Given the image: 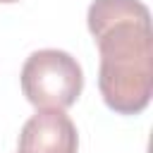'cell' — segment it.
Masks as SVG:
<instances>
[{
	"label": "cell",
	"instance_id": "cell-1",
	"mask_svg": "<svg viewBox=\"0 0 153 153\" xmlns=\"http://www.w3.org/2000/svg\"><path fill=\"white\" fill-rule=\"evenodd\" d=\"M96 38L98 88L117 115H139L153 96L151 12L141 0H93L86 14Z\"/></svg>",
	"mask_w": 153,
	"mask_h": 153
},
{
	"label": "cell",
	"instance_id": "cell-2",
	"mask_svg": "<svg viewBox=\"0 0 153 153\" xmlns=\"http://www.w3.org/2000/svg\"><path fill=\"white\" fill-rule=\"evenodd\" d=\"M81 88L84 72L65 50H36L22 67V91L41 110H67L81 96Z\"/></svg>",
	"mask_w": 153,
	"mask_h": 153
},
{
	"label": "cell",
	"instance_id": "cell-3",
	"mask_svg": "<svg viewBox=\"0 0 153 153\" xmlns=\"http://www.w3.org/2000/svg\"><path fill=\"white\" fill-rule=\"evenodd\" d=\"M76 127L65 110H38L19 134V153H76Z\"/></svg>",
	"mask_w": 153,
	"mask_h": 153
},
{
	"label": "cell",
	"instance_id": "cell-4",
	"mask_svg": "<svg viewBox=\"0 0 153 153\" xmlns=\"http://www.w3.org/2000/svg\"><path fill=\"white\" fill-rule=\"evenodd\" d=\"M0 2H5V5H7V2H19V0H0Z\"/></svg>",
	"mask_w": 153,
	"mask_h": 153
}]
</instances>
